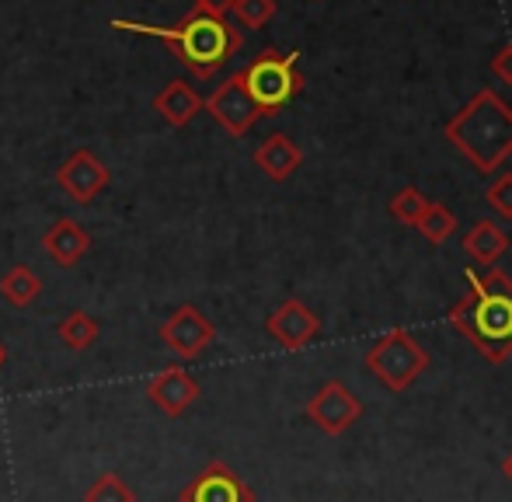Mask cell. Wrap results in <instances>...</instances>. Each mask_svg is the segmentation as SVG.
Returning a JSON list of instances; mask_svg holds the SVG:
<instances>
[{
	"label": "cell",
	"mask_w": 512,
	"mask_h": 502,
	"mask_svg": "<svg viewBox=\"0 0 512 502\" xmlns=\"http://www.w3.org/2000/svg\"><path fill=\"white\" fill-rule=\"evenodd\" d=\"M467 297L450 307V325L485 360L506 363L512 356V279L502 269H467Z\"/></svg>",
	"instance_id": "obj_1"
},
{
	"label": "cell",
	"mask_w": 512,
	"mask_h": 502,
	"mask_svg": "<svg viewBox=\"0 0 512 502\" xmlns=\"http://www.w3.org/2000/svg\"><path fill=\"white\" fill-rule=\"evenodd\" d=\"M112 28L147 35V39H157V42H164V46H171V53H175L199 81H209V77L244 46L241 28H234L227 18H209V14H199V11H189L182 21H175V25H143V21L112 18Z\"/></svg>",
	"instance_id": "obj_2"
},
{
	"label": "cell",
	"mask_w": 512,
	"mask_h": 502,
	"mask_svg": "<svg viewBox=\"0 0 512 502\" xmlns=\"http://www.w3.org/2000/svg\"><path fill=\"white\" fill-rule=\"evenodd\" d=\"M443 133L478 175H492L512 157V105L499 91L481 88Z\"/></svg>",
	"instance_id": "obj_3"
},
{
	"label": "cell",
	"mask_w": 512,
	"mask_h": 502,
	"mask_svg": "<svg viewBox=\"0 0 512 502\" xmlns=\"http://www.w3.org/2000/svg\"><path fill=\"white\" fill-rule=\"evenodd\" d=\"M300 53H279V49H262L248 67L241 70L244 88L255 98L262 116H279L293 98L304 91V77L297 70Z\"/></svg>",
	"instance_id": "obj_4"
},
{
	"label": "cell",
	"mask_w": 512,
	"mask_h": 502,
	"mask_svg": "<svg viewBox=\"0 0 512 502\" xmlns=\"http://www.w3.org/2000/svg\"><path fill=\"white\" fill-rule=\"evenodd\" d=\"M366 370L380 380L391 394H401L429 370V353L418 346V339L408 328H391L366 349Z\"/></svg>",
	"instance_id": "obj_5"
},
{
	"label": "cell",
	"mask_w": 512,
	"mask_h": 502,
	"mask_svg": "<svg viewBox=\"0 0 512 502\" xmlns=\"http://www.w3.org/2000/svg\"><path fill=\"white\" fill-rule=\"evenodd\" d=\"M304 412L324 436H342L363 419V401L352 394V387L345 380L335 377L317 387L314 398L304 405Z\"/></svg>",
	"instance_id": "obj_6"
},
{
	"label": "cell",
	"mask_w": 512,
	"mask_h": 502,
	"mask_svg": "<svg viewBox=\"0 0 512 502\" xmlns=\"http://www.w3.org/2000/svg\"><path fill=\"white\" fill-rule=\"evenodd\" d=\"M203 109L213 116V123L220 129H227L230 136H244L258 119H262V109H258L255 98H251L248 88H244L241 70L230 74L209 98H203Z\"/></svg>",
	"instance_id": "obj_7"
},
{
	"label": "cell",
	"mask_w": 512,
	"mask_h": 502,
	"mask_svg": "<svg viewBox=\"0 0 512 502\" xmlns=\"http://www.w3.org/2000/svg\"><path fill=\"white\" fill-rule=\"evenodd\" d=\"M216 339V325L199 311L196 304H182L168 321L161 325V342L182 360L203 356Z\"/></svg>",
	"instance_id": "obj_8"
},
{
	"label": "cell",
	"mask_w": 512,
	"mask_h": 502,
	"mask_svg": "<svg viewBox=\"0 0 512 502\" xmlns=\"http://www.w3.org/2000/svg\"><path fill=\"white\" fill-rule=\"evenodd\" d=\"M112 175H108L105 161L91 150H74L67 161L56 168V185L74 199L77 206H88L91 199H98L108 189Z\"/></svg>",
	"instance_id": "obj_9"
},
{
	"label": "cell",
	"mask_w": 512,
	"mask_h": 502,
	"mask_svg": "<svg viewBox=\"0 0 512 502\" xmlns=\"http://www.w3.org/2000/svg\"><path fill=\"white\" fill-rule=\"evenodd\" d=\"M265 332H269L286 353H297V349H307L310 342L321 335V318H317L300 297H290L265 318Z\"/></svg>",
	"instance_id": "obj_10"
},
{
	"label": "cell",
	"mask_w": 512,
	"mask_h": 502,
	"mask_svg": "<svg viewBox=\"0 0 512 502\" xmlns=\"http://www.w3.org/2000/svg\"><path fill=\"white\" fill-rule=\"evenodd\" d=\"M178 502H255V492L241 482L230 464L209 461L196 478L182 489Z\"/></svg>",
	"instance_id": "obj_11"
},
{
	"label": "cell",
	"mask_w": 512,
	"mask_h": 502,
	"mask_svg": "<svg viewBox=\"0 0 512 502\" xmlns=\"http://www.w3.org/2000/svg\"><path fill=\"white\" fill-rule=\"evenodd\" d=\"M199 394H203V387H199V380L185 367H164L161 374H154L147 384V398L154 401L164 415H171V419L189 412L199 401Z\"/></svg>",
	"instance_id": "obj_12"
},
{
	"label": "cell",
	"mask_w": 512,
	"mask_h": 502,
	"mask_svg": "<svg viewBox=\"0 0 512 502\" xmlns=\"http://www.w3.org/2000/svg\"><path fill=\"white\" fill-rule=\"evenodd\" d=\"M42 251H46L49 262L60 265V269H74V265L91 251V234L84 231L77 220L60 217L56 224L46 227V234H42Z\"/></svg>",
	"instance_id": "obj_13"
},
{
	"label": "cell",
	"mask_w": 512,
	"mask_h": 502,
	"mask_svg": "<svg viewBox=\"0 0 512 502\" xmlns=\"http://www.w3.org/2000/svg\"><path fill=\"white\" fill-rule=\"evenodd\" d=\"M255 164L262 168V175L269 178V182H286V178L297 175V168L304 164V150H300L286 133H272L258 143Z\"/></svg>",
	"instance_id": "obj_14"
},
{
	"label": "cell",
	"mask_w": 512,
	"mask_h": 502,
	"mask_svg": "<svg viewBox=\"0 0 512 502\" xmlns=\"http://www.w3.org/2000/svg\"><path fill=\"white\" fill-rule=\"evenodd\" d=\"M154 112L171 129H185V126L192 123V119L199 116V112H203V98H199V91L192 88V84L171 81V84H164V88L154 95Z\"/></svg>",
	"instance_id": "obj_15"
},
{
	"label": "cell",
	"mask_w": 512,
	"mask_h": 502,
	"mask_svg": "<svg viewBox=\"0 0 512 502\" xmlns=\"http://www.w3.org/2000/svg\"><path fill=\"white\" fill-rule=\"evenodd\" d=\"M464 251L481 265V269H492V265L509 251V234L502 231L499 224H492V220H478V224L464 234Z\"/></svg>",
	"instance_id": "obj_16"
},
{
	"label": "cell",
	"mask_w": 512,
	"mask_h": 502,
	"mask_svg": "<svg viewBox=\"0 0 512 502\" xmlns=\"http://www.w3.org/2000/svg\"><path fill=\"white\" fill-rule=\"evenodd\" d=\"M42 293V279L35 276L32 265H11V269L0 276V297L14 307H28Z\"/></svg>",
	"instance_id": "obj_17"
},
{
	"label": "cell",
	"mask_w": 512,
	"mask_h": 502,
	"mask_svg": "<svg viewBox=\"0 0 512 502\" xmlns=\"http://www.w3.org/2000/svg\"><path fill=\"white\" fill-rule=\"evenodd\" d=\"M56 335H60V342L67 349H74V353H84V349H91L98 342V335H102V325H98V321L91 318L88 311H70L67 318L56 325Z\"/></svg>",
	"instance_id": "obj_18"
},
{
	"label": "cell",
	"mask_w": 512,
	"mask_h": 502,
	"mask_svg": "<svg viewBox=\"0 0 512 502\" xmlns=\"http://www.w3.org/2000/svg\"><path fill=\"white\" fill-rule=\"evenodd\" d=\"M415 227L422 231V238L429 241V245H446V241L453 238V231H457V217H453L450 206L429 203V206H425L422 217H418Z\"/></svg>",
	"instance_id": "obj_19"
},
{
	"label": "cell",
	"mask_w": 512,
	"mask_h": 502,
	"mask_svg": "<svg viewBox=\"0 0 512 502\" xmlns=\"http://www.w3.org/2000/svg\"><path fill=\"white\" fill-rule=\"evenodd\" d=\"M81 502H136V492L129 489L119 475L105 471V475H98L95 482L88 485V492H84Z\"/></svg>",
	"instance_id": "obj_20"
},
{
	"label": "cell",
	"mask_w": 512,
	"mask_h": 502,
	"mask_svg": "<svg viewBox=\"0 0 512 502\" xmlns=\"http://www.w3.org/2000/svg\"><path fill=\"white\" fill-rule=\"evenodd\" d=\"M425 206H429V199H425L415 185H408V189H401V192H394V196H391V217L398 220V224L415 227L418 217L425 213Z\"/></svg>",
	"instance_id": "obj_21"
},
{
	"label": "cell",
	"mask_w": 512,
	"mask_h": 502,
	"mask_svg": "<svg viewBox=\"0 0 512 502\" xmlns=\"http://www.w3.org/2000/svg\"><path fill=\"white\" fill-rule=\"evenodd\" d=\"M230 14H234L244 28H265L276 18V0H234Z\"/></svg>",
	"instance_id": "obj_22"
},
{
	"label": "cell",
	"mask_w": 512,
	"mask_h": 502,
	"mask_svg": "<svg viewBox=\"0 0 512 502\" xmlns=\"http://www.w3.org/2000/svg\"><path fill=\"white\" fill-rule=\"evenodd\" d=\"M485 203L492 206L499 217L512 220V171H502L492 185L485 189Z\"/></svg>",
	"instance_id": "obj_23"
},
{
	"label": "cell",
	"mask_w": 512,
	"mask_h": 502,
	"mask_svg": "<svg viewBox=\"0 0 512 502\" xmlns=\"http://www.w3.org/2000/svg\"><path fill=\"white\" fill-rule=\"evenodd\" d=\"M492 74L499 77V81L512 84V42H509V46H502L499 53L492 56Z\"/></svg>",
	"instance_id": "obj_24"
},
{
	"label": "cell",
	"mask_w": 512,
	"mask_h": 502,
	"mask_svg": "<svg viewBox=\"0 0 512 502\" xmlns=\"http://www.w3.org/2000/svg\"><path fill=\"white\" fill-rule=\"evenodd\" d=\"M192 11H199V14H209V18H227L230 14V7H234V0H192Z\"/></svg>",
	"instance_id": "obj_25"
},
{
	"label": "cell",
	"mask_w": 512,
	"mask_h": 502,
	"mask_svg": "<svg viewBox=\"0 0 512 502\" xmlns=\"http://www.w3.org/2000/svg\"><path fill=\"white\" fill-rule=\"evenodd\" d=\"M502 475H506V482L512 485V450L506 454V461H502Z\"/></svg>",
	"instance_id": "obj_26"
},
{
	"label": "cell",
	"mask_w": 512,
	"mask_h": 502,
	"mask_svg": "<svg viewBox=\"0 0 512 502\" xmlns=\"http://www.w3.org/2000/svg\"><path fill=\"white\" fill-rule=\"evenodd\" d=\"M4 356H7V353H4V346H0V367H4Z\"/></svg>",
	"instance_id": "obj_27"
}]
</instances>
